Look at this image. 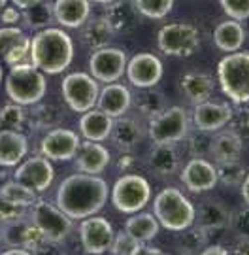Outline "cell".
I'll list each match as a JSON object with an SVG mask.
<instances>
[{
  "instance_id": "6da1fadb",
  "label": "cell",
  "mask_w": 249,
  "mask_h": 255,
  "mask_svg": "<svg viewBox=\"0 0 249 255\" xmlns=\"http://www.w3.org/2000/svg\"><path fill=\"white\" fill-rule=\"evenodd\" d=\"M110 197L108 183L100 176L72 174L65 178L57 189V208L70 219H85L96 216Z\"/></svg>"
},
{
  "instance_id": "7a4b0ae2",
  "label": "cell",
  "mask_w": 249,
  "mask_h": 255,
  "mask_svg": "<svg viewBox=\"0 0 249 255\" xmlns=\"http://www.w3.org/2000/svg\"><path fill=\"white\" fill-rule=\"evenodd\" d=\"M74 59V42L68 32L55 27L38 30L30 38V64L44 74H61Z\"/></svg>"
},
{
  "instance_id": "3957f363",
  "label": "cell",
  "mask_w": 249,
  "mask_h": 255,
  "mask_svg": "<svg viewBox=\"0 0 249 255\" xmlns=\"http://www.w3.org/2000/svg\"><path fill=\"white\" fill-rule=\"evenodd\" d=\"M153 216L159 225L172 233H181L193 227L194 204L179 189L166 187L153 201Z\"/></svg>"
},
{
  "instance_id": "277c9868",
  "label": "cell",
  "mask_w": 249,
  "mask_h": 255,
  "mask_svg": "<svg viewBox=\"0 0 249 255\" xmlns=\"http://www.w3.org/2000/svg\"><path fill=\"white\" fill-rule=\"evenodd\" d=\"M47 82L44 72H40L30 63L15 64L6 76V93L19 106H32L44 99Z\"/></svg>"
},
{
  "instance_id": "5b68a950",
  "label": "cell",
  "mask_w": 249,
  "mask_h": 255,
  "mask_svg": "<svg viewBox=\"0 0 249 255\" xmlns=\"http://www.w3.org/2000/svg\"><path fill=\"white\" fill-rule=\"evenodd\" d=\"M217 80L221 91L234 104H249V53L234 51L217 64Z\"/></svg>"
},
{
  "instance_id": "8992f818",
  "label": "cell",
  "mask_w": 249,
  "mask_h": 255,
  "mask_svg": "<svg viewBox=\"0 0 249 255\" xmlns=\"http://www.w3.org/2000/svg\"><path fill=\"white\" fill-rule=\"evenodd\" d=\"M151 199V187L146 178L138 174H125L111 189V204L121 214H136L148 206Z\"/></svg>"
},
{
  "instance_id": "52a82bcc",
  "label": "cell",
  "mask_w": 249,
  "mask_h": 255,
  "mask_svg": "<svg viewBox=\"0 0 249 255\" xmlns=\"http://www.w3.org/2000/svg\"><path fill=\"white\" fill-rule=\"evenodd\" d=\"M148 132L155 144L174 146L189 134V116L183 108H165L159 116L149 119Z\"/></svg>"
},
{
  "instance_id": "ba28073f",
  "label": "cell",
  "mask_w": 249,
  "mask_h": 255,
  "mask_svg": "<svg viewBox=\"0 0 249 255\" xmlns=\"http://www.w3.org/2000/svg\"><path fill=\"white\" fill-rule=\"evenodd\" d=\"M63 89V99L78 114H85L96 106L98 101V82L92 78L91 74L85 72H72L65 76V80L61 83Z\"/></svg>"
},
{
  "instance_id": "9c48e42d",
  "label": "cell",
  "mask_w": 249,
  "mask_h": 255,
  "mask_svg": "<svg viewBox=\"0 0 249 255\" xmlns=\"http://www.w3.org/2000/svg\"><path fill=\"white\" fill-rule=\"evenodd\" d=\"M198 30L189 23H168L157 34L159 49L170 57H191L198 49Z\"/></svg>"
},
{
  "instance_id": "30bf717a",
  "label": "cell",
  "mask_w": 249,
  "mask_h": 255,
  "mask_svg": "<svg viewBox=\"0 0 249 255\" xmlns=\"http://www.w3.org/2000/svg\"><path fill=\"white\" fill-rule=\"evenodd\" d=\"M30 221L40 235L51 242H63L72 231V219L46 201H38L30 206Z\"/></svg>"
},
{
  "instance_id": "8fae6325",
  "label": "cell",
  "mask_w": 249,
  "mask_h": 255,
  "mask_svg": "<svg viewBox=\"0 0 249 255\" xmlns=\"http://www.w3.org/2000/svg\"><path fill=\"white\" fill-rule=\"evenodd\" d=\"M127 53L119 47H100L94 49L89 59V70L96 82L115 83L127 70Z\"/></svg>"
},
{
  "instance_id": "7c38bea8",
  "label": "cell",
  "mask_w": 249,
  "mask_h": 255,
  "mask_svg": "<svg viewBox=\"0 0 249 255\" xmlns=\"http://www.w3.org/2000/svg\"><path fill=\"white\" fill-rule=\"evenodd\" d=\"M113 227L106 218L91 216V218L82 219L80 225V238L85 254L89 255H104L110 252L111 242H113Z\"/></svg>"
},
{
  "instance_id": "4fadbf2b",
  "label": "cell",
  "mask_w": 249,
  "mask_h": 255,
  "mask_svg": "<svg viewBox=\"0 0 249 255\" xmlns=\"http://www.w3.org/2000/svg\"><path fill=\"white\" fill-rule=\"evenodd\" d=\"M127 78L138 89L155 87L165 74V66L157 55L153 53H136L130 61H127Z\"/></svg>"
},
{
  "instance_id": "5bb4252c",
  "label": "cell",
  "mask_w": 249,
  "mask_h": 255,
  "mask_svg": "<svg viewBox=\"0 0 249 255\" xmlns=\"http://www.w3.org/2000/svg\"><path fill=\"white\" fill-rule=\"evenodd\" d=\"M13 178H15V182L27 185L32 191L42 193L51 185L53 178H55V170H53L51 161L46 159L44 155L42 157H30L15 168Z\"/></svg>"
},
{
  "instance_id": "9a60e30c",
  "label": "cell",
  "mask_w": 249,
  "mask_h": 255,
  "mask_svg": "<svg viewBox=\"0 0 249 255\" xmlns=\"http://www.w3.org/2000/svg\"><path fill=\"white\" fill-rule=\"evenodd\" d=\"M80 147V136L70 128H51L40 142V151L49 161L74 159Z\"/></svg>"
},
{
  "instance_id": "2e32d148",
  "label": "cell",
  "mask_w": 249,
  "mask_h": 255,
  "mask_svg": "<svg viewBox=\"0 0 249 255\" xmlns=\"http://www.w3.org/2000/svg\"><path fill=\"white\" fill-rule=\"evenodd\" d=\"M234 118V112L225 102L204 101L198 102L193 110V123L196 130L202 132H217L227 127Z\"/></svg>"
},
{
  "instance_id": "e0dca14e",
  "label": "cell",
  "mask_w": 249,
  "mask_h": 255,
  "mask_svg": "<svg viewBox=\"0 0 249 255\" xmlns=\"http://www.w3.org/2000/svg\"><path fill=\"white\" fill-rule=\"evenodd\" d=\"M181 182L191 193H206L212 191L219 183L217 180V168L210 161L202 157H194L183 166L181 170Z\"/></svg>"
},
{
  "instance_id": "ac0fdd59",
  "label": "cell",
  "mask_w": 249,
  "mask_h": 255,
  "mask_svg": "<svg viewBox=\"0 0 249 255\" xmlns=\"http://www.w3.org/2000/svg\"><path fill=\"white\" fill-rule=\"evenodd\" d=\"M130 106H132V95H130L127 85H121L117 82L106 83V87L98 93L96 108L104 112L106 116H110L111 119L125 116Z\"/></svg>"
},
{
  "instance_id": "d6986e66",
  "label": "cell",
  "mask_w": 249,
  "mask_h": 255,
  "mask_svg": "<svg viewBox=\"0 0 249 255\" xmlns=\"http://www.w3.org/2000/svg\"><path fill=\"white\" fill-rule=\"evenodd\" d=\"M0 237L11 248H21V250H28V252H32L38 246V242L44 238L40 235V231L32 225V221L25 218L4 223V231L0 233Z\"/></svg>"
},
{
  "instance_id": "ffe728a7",
  "label": "cell",
  "mask_w": 249,
  "mask_h": 255,
  "mask_svg": "<svg viewBox=\"0 0 249 255\" xmlns=\"http://www.w3.org/2000/svg\"><path fill=\"white\" fill-rule=\"evenodd\" d=\"M110 151L102 146L100 142H85L80 144L76 151V168L83 174H92L98 176L106 170V166L110 164Z\"/></svg>"
},
{
  "instance_id": "44dd1931",
  "label": "cell",
  "mask_w": 249,
  "mask_h": 255,
  "mask_svg": "<svg viewBox=\"0 0 249 255\" xmlns=\"http://www.w3.org/2000/svg\"><path fill=\"white\" fill-rule=\"evenodd\" d=\"M104 19L110 23L113 32H130L132 28L138 25L140 13L136 9L134 0H113L108 4Z\"/></svg>"
},
{
  "instance_id": "7402d4cb",
  "label": "cell",
  "mask_w": 249,
  "mask_h": 255,
  "mask_svg": "<svg viewBox=\"0 0 249 255\" xmlns=\"http://www.w3.org/2000/svg\"><path fill=\"white\" fill-rule=\"evenodd\" d=\"M91 13L89 0H55L53 15L59 25L66 28H80L85 25Z\"/></svg>"
},
{
  "instance_id": "603a6c76",
  "label": "cell",
  "mask_w": 249,
  "mask_h": 255,
  "mask_svg": "<svg viewBox=\"0 0 249 255\" xmlns=\"http://www.w3.org/2000/svg\"><path fill=\"white\" fill-rule=\"evenodd\" d=\"M242 149H244V142H242V136L238 134V130L227 128V130H219L212 138L210 153H212L213 161L219 164L240 161Z\"/></svg>"
},
{
  "instance_id": "cb8c5ba5",
  "label": "cell",
  "mask_w": 249,
  "mask_h": 255,
  "mask_svg": "<svg viewBox=\"0 0 249 255\" xmlns=\"http://www.w3.org/2000/svg\"><path fill=\"white\" fill-rule=\"evenodd\" d=\"M144 136V128L140 125V121L136 118H121L113 119V127H111L110 138L111 142L117 147H121L123 151L134 149L142 142Z\"/></svg>"
},
{
  "instance_id": "d4e9b609",
  "label": "cell",
  "mask_w": 249,
  "mask_h": 255,
  "mask_svg": "<svg viewBox=\"0 0 249 255\" xmlns=\"http://www.w3.org/2000/svg\"><path fill=\"white\" fill-rule=\"evenodd\" d=\"M28 151L27 138L19 130H0V166H15Z\"/></svg>"
},
{
  "instance_id": "484cf974",
  "label": "cell",
  "mask_w": 249,
  "mask_h": 255,
  "mask_svg": "<svg viewBox=\"0 0 249 255\" xmlns=\"http://www.w3.org/2000/svg\"><path fill=\"white\" fill-rule=\"evenodd\" d=\"M111 127L113 119L100 110H89L80 119V132L89 142H104L106 138H110Z\"/></svg>"
},
{
  "instance_id": "4316f807",
  "label": "cell",
  "mask_w": 249,
  "mask_h": 255,
  "mask_svg": "<svg viewBox=\"0 0 249 255\" xmlns=\"http://www.w3.org/2000/svg\"><path fill=\"white\" fill-rule=\"evenodd\" d=\"M213 42L217 49H221L225 53L240 51V47L246 42V28L240 21H234V19L223 21L213 30Z\"/></svg>"
},
{
  "instance_id": "83f0119b",
  "label": "cell",
  "mask_w": 249,
  "mask_h": 255,
  "mask_svg": "<svg viewBox=\"0 0 249 255\" xmlns=\"http://www.w3.org/2000/svg\"><path fill=\"white\" fill-rule=\"evenodd\" d=\"M159 229L161 225H159L157 218L148 212H136L125 223V233L136 244H146L149 240H153L159 235Z\"/></svg>"
},
{
  "instance_id": "f1b7e54d",
  "label": "cell",
  "mask_w": 249,
  "mask_h": 255,
  "mask_svg": "<svg viewBox=\"0 0 249 255\" xmlns=\"http://www.w3.org/2000/svg\"><path fill=\"white\" fill-rule=\"evenodd\" d=\"M194 221L200 229H223L231 221L229 208L217 201H206L198 208H194Z\"/></svg>"
},
{
  "instance_id": "f546056e",
  "label": "cell",
  "mask_w": 249,
  "mask_h": 255,
  "mask_svg": "<svg viewBox=\"0 0 249 255\" xmlns=\"http://www.w3.org/2000/svg\"><path fill=\"white\" fill-rule=\"evenodd\" d=\"M179 87H181V91H183V95L189 101L198 104V102L210 101V97L213 93V80L212 76H208V74L189 72L181 78Z\"/></svg>"
},
{
  "instance_id": "4dcf8cb0",
  "label": "cell",
  "mask_w": 249,
  "mask_h": 255,
  "mask_svg": "<svg viewBox=\"0 0 249 255\" xmlns=\"http://www.w3.org/2000/svg\"><path fill=\"white\" fill-rule=\"evenodd\" d=\"M148 164L153 174H157V176H170L179 166V155H177L174 146L155 144V147L149 153Z\"/></svg>"
},
{
  "instance_id": "1f68e13d",
  "label": "cell",
  "mask_w": 249,
  "mask_h": 255,
  "mask_svg": "<svg viewBox=\"0 0 249 255\" xmlns=\"http://www.w3.org/2000/svg\"><path fill=\"white\" fill-rule=\"evenodd\" d=\"M113 34H115L113 28L110 27V23L104 17H96L91 19V21L87 19L82 30V40L87 47L100 49V47H106L110 44Z\"/></svg>"
},
{
  "instance_id": "d6a6232c",
  "label": "cell",
  "mask_w": 249,
  "mask_h": 255,
  "mask_svg": "<svg viewBox=\"0 0 249 255\" xmlns=\"http://www.w3.org/2000/svg\"><path fill=\"white\" fill-rule=\"evenodd\" d=\"M25 119H28L32 128H55L63 119V112L55 104H32Z\"/></svg>"
},
{
  "instance_id": "836d02e7",
  "label": "cell",
  "mask_w": 249,
  "mask_h": 255,
  "mask_svg": "<svg viewBox=\"0 0 249 255\" xmlns=\"http://www.w3.org/2000/svg\"><path fill=\"white\" fill-rule=\"evenodd\" d=\"M21 19L27 23V27L34 28V30H42V28H47L53 21H55V15H53V4H49L46 0L38 2L34 6L25 9V13H21Z\"/></svg>"
},
{
  "instance_id": "e575fe53",
  "label": "cell",
  "mask_w": 249,
  "mask_h": 255,
  "mask_svg": "<svg viewBox=\"0 0 249 255\" xmlns=\"http://www.w3.org/2000/svg\"><path fill=\"white\" fill-rule=\"evenodd\" d=\"M0 195L4 199H8L9 202L17 204V206H23V208H30L32 204H36L40 199H38V193L32 191L30 187L23 185L19 182H6L0 185Z\"/></svg>"
},
{
  "instance_id": "d590c367",
  "label": "cell",
  "mask_w": 249,
  "mask_h": 255,
  "mask_svg": "<svg viewBox=\"0 0 249 255\" xmlns=\"http://www.w3.org/2000/svg\"><path fill=\"white\" fill-rule=\"evenodd\" d=\"M132 102L138 108L140 114L146 116L148 119L155 118V116H159L165 110V97L159 91H155L153 87L142 89L136 97H132Z\"/></svg>"
},
{
  "instance_id": "8d00e7d4",
  "label": "cell",
  "mask_w": 249,
  "mask_h": 255,
  "mask_svg": "<svg viewBox=\"0 0 249 255\" xmlns=\"http://www.w3.org/2000/svg\"><path fill=\"white\" fill-rule=\"evenodd\" d=\"M27 123L25 119V110L15 102L4 104L0 108V130H19Z\"/></svg>"
},
{
  "instance_id": "74e56055",
  "label": "cell",
  "mask_w": 249,
  "mask_h": 255,
  "mask_svg": "<svg viewBox=\"0 0 249 255\" xmlns=\"http://www.w3.org/2000/svg\"><path fill=\"white\" fill-rule=\"evenodd\" d=\"M134 4L140 15L148 19H163L174 8V0H134Z\"/></svg>"
},
{
  "instance_id": "f35d334b",
  "label": "cell",
  "mask_w": 249,
  "mask_h": 255,
  "mask_svg": "<svg viewBox=\"0 0 249 255\" xmlns=\"http://www.w3.org/2000/svg\"><path fill=\"white\" fill-rule=\"evenodd\" d=\"M217 168V180L225 185H240L246 178V168L240 161H231V163H219Z\"/></svg>"
},
{
  "instance_id": "ab89813d",
  "label": "cell",
  "mask_w": 249,
  "mask_h": 255,
  "mask_svg": "<svg viewBox=\"0 0 249 255\" xmlns=\"http://www.w3.org/2000/svg\"><path fill=\"white\" fill-rule=\"evenodd\" d=\"M27 34L17 27H2L0 28V59H4V55L8 53L13 46H17L21 42L27 40Z\"/></svg>"
},
{
  "instance_id": "60d3db41",
  "label": "cell",
  "mask_w": 249,
  "mask_h": 255,
  "mask_svg": "<svg viewBox=\"0 0 249 255\" xmlns=\"http://www.w3.org/2000/svg\"><path fill=\"white\" fill-rule=\"evenodd\" d=\"M221 9L234 21L249 19V0H219Z\"/></svg>"
},
{
  "instance_id": "b9f144b4",
  "label": "cell",
  "mask_w": 249,
  "mask_h": 255,
  "mask_svg": "<svg viewBox=\"0 0 249 255\" xmlns=\"http://www.w3.org/2000/svg\"><path fill=\"white\" fill-rule=\"evenodd\" d=\"M9 66H15V64H25L27 61H30V38H27L25 42H21L17 46H13L8 53L4 55L2 59Z\"/></svg>"
},
{
  "instance_id": "7bdbcfd3",
  "label": "cell",
  "mask_w": 249,
  "mask_h": 255,
  "mask_svg": "<svg viewBox=\"0 0 249 255\" xmlns=\"http://www.w3.org/2000/svg\"><path fill=\"white\" fill-rule=\"evenodd\" d=\"M210 132H202V130H196L193 134H187L189 136V142H187V146H189V151L196 157H200V155H206L210 153V147H212V136H208Z\"/></svg>"
},
{
  "instance_id": "ee69618b",
  "label": "cell",
  "mask_w": 249,
  "mask_h": 255,
  "mask_svg": "<svg viewBox=\"0 0 249 255\" xmlns=\"http://www.w3.org/2000/svg\"><path fill=\"white\" fill-rule=\"evenodd\" d=\"M25 210L23 206H17L13 202H9L8 199H4L0 195V223H8V221H13V219L25 218Z\"/></svg>"
},
{
  "instance_id": "f6af8a7d",
  "label": "cell",
  "mask_w": 249,
  "mask_h": 255,
  "mask_svg": "<svg viewBox=\"0 0 249 255\" xmlns=\"http://www.w3.org/2000/svg\"><path fill=\"white\" fill-rule=\"evenodd\" d=\"M134 246H136V242H134V240H132V238L123 231V233H119V235H115V237H113L110 252L113 255H130V252L134 250Z\"/></svg>"
},
{
  "instance_id": "bcb514c9",
  "label": "cell",
  "mask_w": 249,
  "mask_h": 255,
  "mask_svg": "<svg viewBox=\"0 0 249 255\" xmlns=\"http://www.w3.org/2000/svg\"><path fill=\"white\" fill-rule=\"evenodd\" d=\"M234 231H238L244 238H249V206L234 216Z\"/></svg>"
},
{
  "instance_id": "7dc6e473",
  "label": "cell",
  "mask_w": 249,
  "mask_h": 255,
  "mask_svg": "<svg viewBox=\"0 0 249 255\" xmlns=\"http://www.w3.org/2000/svg\"><path fill=\"white\" fill-rule=\"evenodd\" d=\"M32 255H61L59 242H51V240L42 238V240L38 242V246L32 250Z\"/></svg>"
},
{
  "instance_id": "c3c4849f",
  "label": "cell",
  "mask_w": 249,
  "mask_h": 255,
  "mask_svg": "<svg viewBox=\"0 0 249 255\" xmlns=\"http://www.w3.org/2000/svg\"><path fill=\"white\" fill-rule=\"evenodd\" d=\"M0 21L8 27H13L15 23L21 21V11L17 8H4L0 11Z\"/></svg>"
},
{
  "instance_id": "681fc988",
  "label": "cell",
  "mask_w": 249,
  "mask_h": 255,
  "mask_svg": "<svg viewBox=\"0 0 249 255\" xmlns=\"http://www.w3.org/2000/svg\"><path fill=\"white\" fill-rule=\"evenodd\" d=\"M130 255H166V254L161 252L159 248H151L148 244H136L134 250L130 252Z\"/></svg>"
},
{
  "instance_id": "f907efd6",
  "label": "cell",
  "mask_w": 249,
  "mask_h": 255,
  "mask_svg": "<svg viewBox=\"0 0 249 255\" xmlns=\"http://www.w3.org/2000/svg\"><path fill=\"white\" fill-rule=\"evenodd\" d=\"M198 255H231V254L227 252V248H223V246H219V244H215V246L204 248V250Z\"/></svg>"
},
{
  "instance_id": "816d5d0a",
  "label": "cell",
  "mask_w": 249,
  "mask_h": 255,
  "mask_svg": "<svg viewBox=\"0 0 249 255\" xmlns=\"http://www.w3.org/2000/svg\"><path fill=\"white\" fill-rule=\"evenodd\" d=\"M232 255H249V238H244L242 242H238V244L234 246Z\"/></svg>"
},
{
  "instance_id": "f5cc1de1",
  "label": "cell",
  "mask_w": 249,
  "mask_h": 255,
  "mask_svg": "<svg viewBox=\"0 0 249 255\" xmlns=\"http://www.w3.org/2000/svg\"><path fill=\"white\" fill-rule=\"evenodd\" d=\"M11 2L15 4V8L27 9V8H30V6H34V4H38V2H42V0H11Z\"/></svg>"
},
{
  "instance_id": "db71d44e",
  "label": "cell",
  "mask_w": 249,
  "mask_h": 255,
  "mask_svg": "<svg viewBox=\"0 0 249 255\" xmlns=\"http://www.w3.org/2000/svg\"><path fill=\"white\" fill-rule=\"evenodd\" d=\"M240 185H242V197H244L246 204L249 206V174H246V178H244V182Z\"/></svg>"
},
{
  "instance_id": "11a10c76",
  "label": "cell",
  "mask_w": 249,
  "mask_h": 255,
  "mask_svg": "<svg viewBox=\"0 0 249 255\" xmlns=\"http://www.w3.org/2000/svg\"><path fill=\"white\" fill-rule=\"evenodd\" d=\"M0 255H32V252L21 250V248H11V250H8V252H2Z\"/></svg>"
},
{
  "instance_id": "9f6ffc18",
  "label": "cell",
  "mask_w": 249,
  "mask_h": 255,
  "mask_svg": "<svg viewBox=\"0 0 249 255\" xmlns=\"http://www.w3.org/2000/svg\"><path fill=\"white\" fill-rule=\"evenodd\" d=\"M4 178H6V172H4V168L0 166V185L4 183Z\"/></svg>"
},
{
  "instance_id": "6f0895ef",
  "label": "cell",
  "mask_w": 249,
  "mask_h": 255,
  "mask_svg": "<svg viewBox=\"0 0 249 255\" xmlns=\"http://www.w3.org/2000/svg\"><path fill=\"white\" fill-rule=\"evenodd\" d=\"M92 2H96V4H110L113 0H92Z\"/></svg>"
},
{
  "instance_id": "680465c9",
  "label": "cell",
  "mask_w": 249,
  "mask_h": 255,
  "mask_svg": "<svg viewBox=\"0 0 249 255\" xmlns=\"http://www.w3.org/2000/svg\"><path fill=\"white\" fill-rule=\"evenodd\" d=\"M6 2H8V0H0V11L6 8Z\"/></svg>"
},
{
  "instance_id": "91938a15",
  "label": "cell",
  "mask_w": 249,
  "mask_h": 255,
  "mask_svg": "<svg viewBox=\"0 0 249 255\" xmlns=\"http://www.w3.org/2000/svg\"><path fill=\"white\" fill-rule=\"evenodd\" d=\"M0 82H2V66H0Z\"/></svg>"
},
{
  "instance_id": "94428289",
  "label": "cell",
  "mask_w": 249,
  "mask_h": 255,
  "mask_svg": "<svg viewBox=\"0 0 249 255\" xmlns=\"http://www.w3.org/2000/svg\"><path fill=\"white\" fill-rule=\"evenodd\" d=\"M110 255H113V254H110Z\"/></svg>"
}]
</instances>
